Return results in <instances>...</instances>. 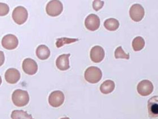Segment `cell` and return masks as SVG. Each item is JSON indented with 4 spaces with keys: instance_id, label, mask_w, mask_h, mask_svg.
Wrapping results in <instances>:
<instances>
[{
    "instance_id": "1",
    "label": "cell",
    "mask_w": 158,
    "mask_h": 119,
    "mask_svg": "<svg viewBox=\"0 0 158 119\" xmlns=\"http://www.w3.org/2000/svg\"><path fill=\"white\" fill-rule=\"evenodd\" d=\"M12 100L14 104L17 107H24L28 104L30 101L29 94L27 91L17 89L12 94Z\"/></svg>"
},
{
    "instance_id": "2",
    "label": "cell",
    "mask_w": 158,
    "mask_h": 119,
    "mask_svg": "<svg viewBox=\"0 0 158 119\" xmlns=\"http://www.w3.org/2000/svg\"><path fill=\"white\" fill-rule=\"evenodd\" d=\"M84 77L88 82L97 83L102 79V71L96 66H90L86 70Z\"/></svg>"
},
{
    "instance_id": "3",
    "label": "cell",
    "mask_w": 158,
    "mask_h": 119,
    "mask_svg": "<svg viewBox=\"0 0 158 119\" xmlns=\"http://www.w3.org/2000/svg\"><path fill=\"white\" fill-rule=\"evenodd\" d=\"M63 10V6L62 3L59 1H51L46 5V13L51 17L58 16L62 13Z\"/></svg>"
},
{
    "instance_id": "4",
    "label": "cell",
    "mask_w": 158,
    "mask_h": 119,
    "mask_svg": "<svg viewBox=\"0 0 158 119\" xmlns=\"http://www.w3.org/2000/svg\"><path fill=\"white\" fill-rule=\"evenodd\" d=\"M12 17L15 23L21 25L26 22L28 17V13L24 7H18L13 10Z\"/></svg>"
},
{
    "instance_id": "5",
    "label": "cell",
    "mask_w": 158,
    "mask_h": 119,
    "mask_svg": "<svg viewBox=\"0 0 158 119\" xmlns=\"http://www.w3.org/2000/svg\"><path fill=\"white\" fill-rule=\"evenodd\" d=\"M129 15L133 21L135 22H140L145 16V10L140 4L135 3L131 7Z\"/></svg>"
},
{
    "instance_id": "6",
    "label": "cell",
    "mask_w": 158,
    "mask_h": 119,
    "mask_svg": "<svg viewBox=\"0 0 158 119\" xmlns=\"http://www.w3.org/2000/svg\"><path fill=\"white\" fill-rule=\"evenodd\" d=\"M2 46L4 48L8 50H13L17 48L19 44L17 37L13 34H7L2 39Z\"/></svg>"
},
{
    "instance_id": "7",
    "label": "cell",
    "mask_w": 158,
    "mask_h": 119,
    "mask_svg": "<svg viewBox=\"0 0 158 119\" xmlns=\"http://www.w3.org/2000/svg\"><path fill=\"white\" fill-rule=\"evenodd\" d=\"M64 101V95L61 91H54L50 94L49 103L53 107H59L62 106Z\"/></svg>"
},
{
    "instance_id": "8",
    "label": "cell",
    "mask_w": 158,
    "mask_h": 119,
    "mask_svg": "<svg viewBox=\"0 0 158 119\" xmlns=\"http://www.w3.org/2000/svg\"><path fill=\"white\" fill-rule=\"evenodd\" d=\"M154 90V86L152 82L148 80H142L137 85L138 94L143 96L150 95Z\"/></svg>"
},
{
    "instance_id": "9",
    "label": "cell",
    "mask_w": 158,
    "mask_h": 119,
    "mask_svg": "<svg viewBox=\"0 0 158 119\" xmlns=\"http://www.w3.org/2000/svg\"><path fill=\"white\" fill-rule=\"evenodd\" d=\"M100 19L96 14H91L86 18L85 26L86 28L91 31L98 30L100 26Z\"/></svg>"
},
{
    "instance_id": "10",
    "label": "cell",
    "mask_w": 158,
    "mask_h": 119,
    "mask_svg": "<svg viewBox=\"0 0 158 119\" xmlns=\"http://www.w3.org/2000/svg\"><path fill=\"white\" fill-rule=\"evenodd\" d=\"M22 68L24 73L28 75L33 76L38 70V65L36 62L32 59L27 58L23 61Z\"/></svg>"
},
{
    "instance_id": "11",
    "label": "cell",
    "mask_w": 158,
    "mask_h": 119,
    "mask_svg": "<svg viewBox=\"0 0 158 119\" xmlns=\"http://www.w3.org/2000/svg\"><path fill=\"white\" fill-rule=\"evenodd\" d=\"M105 55V51L102 46H93L90 51V57L93 62L99 63L104 59Z\"/></svg>"
},
{
    "instance_id": "12",
    "label": "cell",
    "mask_w": 158,
    "mask_h": 119,
    "mask_svg": "<svg viewBox=\"0 0 158 119\" xmlns=\"http://www.w3.org/2000/svg\"><path fill=\"white\" fill-rule=\"evenodd\" d=\"M5 78L6 82L10 84H15L19 81L20 73L18 70L15 68L7 69L5 74Z\"/></svg>"
},
{
    "instance_id": "13",
    "label": "cell",
    "mask_w": 158,
    "mask_h": 119,
    "mask_svg": "<svg viewBox=\"0 0 158 119\" xmlns=\"http://www.w3.org/2000/svg\"><path fill=\"white\" fill-rule=\"evenodd\" d=\"M70 54H63L59 56L56 60V66L60 70L65 71L69 69V57Z\"/></svg>"
},
{
    "instance_id": "14",
    "label": "cell",
    "mask_w": 158,
    "mask_h": 119,
    "mask_svg": "<svg viewBox=\"0 0 158 119\" xmlns=\"http://www.w3.org/2000/svg\"><path fill=\"white\" fill-rule=\"evenodd\" d=\"M158 96H154L148 101V109L149 115L152 117H156L158 116Z\"/></svg>"
},
{
    "instance_id": "15",
    "label": "cell",
    "mask_w": 158,
    "mask_h": 119,
    "mask_svg": "<svg viewBox=\"0 0 158 119\" xmlns=\"http://www.w3.org/2000/svg\"><path fill=\"white\" fill-rule=\"evenodd\" d=\"M36 56L41 60L48 59L50 55V51L49 48L45 45H40L37 48Z\"/></svg>"
},
{
    "instance_id": "16",
    "label": "cell",
    "mask_w": 158,
    "mask_h": 119,
    "mask_svg": "<svg viewBox=\"0 0 158 119\" xmlns=\"http://www.w3.org/2000/svg\"><path fill=\"white\" fill-rule=\"evenodd\" d=\"M115 84L112 80H106L102 83L100 87V90L102 94H109L115 89Z\"/></svg>"
},
{
    "instance_id": "17",
    "label": "cell",
    "mask_w": 158,
    "mask_h": 119,
    "mask_svg": "<svg viewBox=\"0 0 158 119\" xmlns=\"http://www.w3.org/2000/svg\"><path fill=\"white\" fill-rule=\"evenodd\" d=\"M120 26L118 20L115 18H109L104 22V27L106 30L110 31H114L118 30Z\"/></svg>"
},
{
    "instance_id": "18",
    "label": "cell",
    "mask_w": 158,
    "mask_h": 119,
    "mask_svg": "<svg viewBox=\"0 0 158 119\" xmlns=\"http://www.w3.org/2000/svg\"><path fill=\"white\" fill-rule=\"evenodd\" d=\"M12 119H34L32 116L23 110H14L11 115Z\"/></svg>"
},
{
    "instance_id": "19",
    "label": "cell",
    "mask_w": 158,
    "mask_h": 119,
    "mask_svg": "<svg viewBox=\"0 0 158 119\" xmlns=\"http://www.w3.org/2000/svg\"><path fill=\"white\" fill-rule=\"evenodd\" d=\"M145 45V40L141 37H136L132 42V47L135 52L140 51L142 50L144 48Z\"/></svg>"
},
{
    "instance_id": "20",
    "label": "cell",
    "mask_w": 158,
    "mask_h": 119,
    "mask_svg": "<svg viewBox=\"0 0 158 119\" xmlns=\"http://www.w3.org/2000/svg\"><path fill=\"white\" fill-rule=\"evenodd\" d=\"M79 40L78 39L75 38H67V37H62L60 39H57L56 43V46L57 48H60L63 46L65 44H71V43H75Z\"/></svg>"
},
{
    "instance_id": "21",
    "label": "cell",
    "mask_w": 158,
    "mask_h": 119,
    "mask_svg": "<svg viewBox=\"0 0 158 119\" xmlns=\"http://www.w3.org/2000/svg\"><path fill=\"white\" fill-rule=\"evenodd\" d=\"M115 57L116 59H124L129 60L130 58V56L129 53H126L123 50L122 46H118L115 51Z\"/></svg>"
},
{
    "instance_id": "22",
    "label": "cell",
    "mask_w": 158,
    "mask_h": 119,
    "mask_svg": "<svg viewBox=\"0 0 158 119\" xmlns=\"http://www.w3.org/2000/svg\"><path fill=\"white\" fill-rule=\"evenodd\" d=\"M10 11L9 7L6 3L0 2V16H5L9 13Z\"/></svg>"
},
{
    "instance_id": "23",
    "label": "cell",
    "mask_w": 158,
    "mask_h": 119,
    "mask_svg": "<svg viewBox=\"0 0 158 119\" xmlns=\"http://www.w3.org/2000/svg\"><path fill=\"white\" fill-rule=\"evenodd\" d=\"M104 5V2L103 1H99V0H95L93 2V7L94 10L96 11L101 9Z\"/></svg>"
},
{
    "instance_id": "24",
    "label": "cell",
    "mask_w": 158,
    "mask_h": 119,
    "mask_svg": "<svg viewBox=\"0 0 158 119\" xmlns=\"http://www.w3.org/2000/svg\"><path fill=\"white\" fill-rule=\"evenodd\" d=\"M5 55L2 51H0V66H2L5 62Z\"/></svg>"
},
{
    "instance_id": "25",
    "label": "cell",
    "mask_w": 158,
    "mask_h": 119,
    "mask_svg": "<svg viewBox=\"0 0 158 119\" xmlns=\"http://www.w3.org/2000/svg\"><path fill=\"white\" fill-rule=\"evenodd\" d=\"M2 78H1V77L0 76V86H1V83H2Z\"/></svg>"
},
{
    "instance_id": "26",
    "label": "cell",
    "mask_w": 158,
    "mask_h": 119,
    "mask_svg": "<svg viewBox=\"0 0 158 119\" xmlns=\"http://www.w3.org/2000/svg\"><path fill=\"white\" fill-rule=\"evenodd\" d=\"M60 119H69V117H63V118H61Z\"/></svg>"
}]
</instances>
